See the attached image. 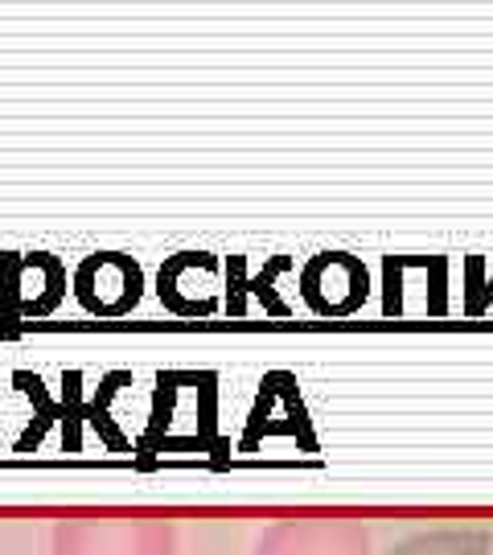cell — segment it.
<instances>
[{
    "label": "cell",
    "instance_id": "obj_1",
    "mask_svg": "<svg viewBox=\"0 0 493 555\" xmlns=\"http://www.w3.org/2000/svg\"><path fill=\"white\" fill-rule=\"evenodd\" d=\"M50 555H178V527L148 506H75L54 518Z\"/></svg>",
    "mask_w": 493,
    "mask_h": 555
},
{
    "label": "cell",
    "instance_id": "obj_2",
    "mask_svg": "<svg viewBox=\"0 0 493 555\" xmlns=\"http://www.w3.org/2000/svg\"><path fill=\"white\" fill-rule=\"evenodd\" d=\"M251 555H375L371 531L346 511H300L263 527Z\"/></svg>",
    "mask_w": 493,
    "mask_h": 555
},
{
    "label": "cell",
    "instance_id": "obj_3",
    "mask_svg": "<svg viewBox=\"0 0 493 555\" xmlns=\"http://www.w3.org/2000/svg\"><path fill=\"white\" fill-rule=\"evenodd\" d=\"M371 293L366 268L350 251H321L300 272V297L321 318H350Z\"/></svg>",
    "mask_w": 493,
    "mask_h": 555
},
{
    "label": "cell",
    "instance_id": "obj_4",
    "mask_svg": "<svg viewBox=\"0 0 493 555\" xmlns=\"http://www.w3.org/2000/svg\"><path fill=\"white\" fill-rule=\"evenodd\" d=\"M140 293H144V276L124 251H95L91 259H82L75 272V297L95 318L132 313Z\"/></svg>",
    "mask_w": 493,
    "mask_h": 555
},
{
    "label": "cell",
    "instance_id": "obj_5",
    "mask_svg": "<svg viewBox=\"0 0 493 555\" xmlns=\"http://www.w3.org/2000/svg\"><path fill=\"white\" fill-rule=\"evenodd\" d=\"M387 555H493V539L477 527H432L394 543Z\"/></svg>",
    "mask_w": 493,
    "mask_h": 555
}]
</instances>
